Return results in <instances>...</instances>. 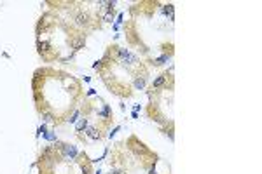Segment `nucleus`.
Returning a JSON list of instances; mask_svg holds the SVG:
<instances>
[{
	"instance_id": "obj_1",
	"label": "nucleus",
	"mask_w": 262,
	"mask_h": 174,
	"mask_svg": "<svg viewBox=\"0 0 262 174\" xmlns=\"http://www.w3.org/2000/svg\"><path fill=\"white\" fill-rule=\"evenodd\" d=\"M61 150H63V153L67 155V157H70V159L79 157V151H77V148H75V146H72V145H61Z\"/></svg>"
},
{
	"instance_id": "obj_2",
	"label": "nucleus",
	"mask_w": 262,
	"mask_h": 174,
	"mask_svg": "<svg viewBox=\"0 0 262 174\" xmlns=\"http://www.w3.org/2000/svg\"><path fill=\"white\" fill-rule=\"evenodd\" d=\"M98 117H101V118H110V117H112V110H110V106H108V104H103V108L98 112Z\"/></svg>"
},
{
	"instance_id": "obj_3",
	"label": "nucleus",
	"mask_w": 262,
	"mask_h": 174,
	"mask_svg": "<svg viewBox=\"0 0 262 174\" xmlns=\"http://www.w3.org/2000/svg\"><path fill=\"white\" fill-rule=\"evenodd\" d=\"M166 77H168V75H159L154 82H152V89H159V87H163L164 82H166Z\"/></svg>"
},
{
	"instance_id": "obj_4",
	"label": "nucleus",
	"mask_w": 262,
	"mask_h": 174,
	"mask_svg": "<svg viewBox=\"0 0 262 174\" xmlns=\"http://www.w3.org/2000/svg\"><path fill=\"white\" fill-rule=\"evenodd\" d=\"M169 58H171V54H163L161 58L154 59V64H156V66H161V64H164V63H168V61H169Z\"/></svg>"
},
{
	"instance_id": "obj_5",
	"label": "nucleus",
	"mask_w": 262,
	"mask_h": 174,
	"mask_svg": "<svg viewBox=\"0 0 262 174\" xmlns=\"http://www.w3.org/2000/svg\"><path fill=\"white\" fill-rule=\"evenodd\" d=\"M87 136H89L91 139H100V133L96 127H87Z\"/></svg>"
},
{
	"instance_id": "obj_6",
	"label": "nucleus",
	"mask_w": 262,
	"mask_h": 174,
	"mask_svg": "<svg viewBox=\"0 0 262 174\" xmlns=\"http://www.w3.org/2000/svg\"><path fill=\"white\" fill-rule=\"evenodd\" d=\"M75 21H77L79 25H87L89 17H87V14H77V16H75Z\"/></svg>"
},
{
	"instance_id": "obj_7",
	"label": "nucleus",
	"mask_w": 262,
	"mask_h": 174,
	"mask_svg": "<svg viewBox=\"0 0 262 174\" xmlns=\"http://www.w3.org/2000/svg\"><path fill=\"white\" fill-rule=\"evenodd\" d=\"M163 12H164L166 16H169V19L173 21V12H175V9H173V5H171V4L164 5V7H163Z\"/></svg>"
},
{
	"instance_id": "obj_8",
	"label": "nucleus",
	"mask_w": 262,
	"mask_h": 174,
	"mask_svg": "<svg viewBox=\"0 0 262 174\" xmlns=\"http://www.w3.org/2000/svg\"><path fill=\"white\" fill-rule=\"evenodd\" d=\"M75 129H77V133H80V130L87 129V120H86V118L79 120V122H77V125H75Z\"/></svg>"
},
{
	"instance_id": "obj_9",
	"label": "nucleus",
	"mask_w": 262,
	"mask_h": 174,
	"mask_svg": "<svg viewBox=\"0 0 262 174\" xmlns=\"http://www.w3.org/2000/svg\"><path fill=\"white\" fill-rule=\"evenodd\" d=\"M103 21H107V23H112V21H114V11H107V14L103 16Z\"/></svg>"
},
{
	"instance_id": "obj_10",
	"label": "nucleus",
	"mask_w": 262,
	"mask_h": 174,
	"mask_svg": "<svg viewBox=\"0 0 262 174\" xmlns=\"http://www.w3.org/2000/svg\"><path fill=\"white\" fill-rule=\"evenodd\" d=\"M135 87H136V89H143V87H145V78H135Z\"/></svg>"
},
{
	"instance_id": "obj_11",
	"label": "nucleus",
	"mask_w": 262,
	"mask_h": 174,
	"mask_svg": "<svg viewBox=\"0 0 262 174\" xmlns=\"http://www.w3.org/2000/svg\"><path fill=\"white\" fill-rule=\"evenodd\" d=\"M42 118L46 122H51V120H54V115L51 112H42Z\"/></svg>"
},
{
	"instance_id": "obj_12",
	"label": "nucleus",
	"mask_w": 262,
	"mask_h": 174,
	"mask_svg": "<svg viewBox=\"0 0 262 174\" xmlns=\"http://www.w3.org/2000/svg\"><path fill=\"white\" fill-rule=\"evenodd\" d=\"M42 136L46 138V139H49V141H56V134H54V133H51V130H49V133H44Z\"/></svg>"
},
{
	"instance_id": "obj_13",
	"label": "nucleus",
	"mask_w": 262,
	"mask_h": 174,
	"mask_svg": "<svg viewBox=\"0 0 262 174\" xmlns=\"http://www.w3.org/2000/svg\"><path fill=\"white\" fill-rule=\"evenodd\" d=\"M77 117H79V112H74V115H72L70 118H67V122H68V124H74V122H77Z\"/></svg>"
},
{
	"instance_id": "obj_14",
	"label": "nucleus",
	"mask_w": 262,
	"mask_h": 174,
	"mask_svg": "<svg viewBox=\"0 0 262 174\" xmlns=\"http://www.w3.org/2000/svg\"><path fill=\"white\" fill-rule=\"evenodd\" d=\"M44 133H47V127H46V125H40V127H38V136L44 134Z\"/></svg>"
},
{
	"instance_id": "obj_15",
	"label": "nucleus",
	"mask_w": 262,
	"mask_h": 174,
	"mask_svg": "<svg viewBox=\"0 0 262 174\" xmlns=\"http://www.w3.org/2000/svg\"><path fill=\"white\" fill-rule=\"evenodd\" d=\"M82 174H89V165H82Z\"/></svg>"
},
{
	"instance_id": "obj_16",
	"label": "nucleus",
	"mask_w": 262,
	"mask_h": 174,
	"mask_svg": "<svg viewBox=\"0 0 262 174\" xmlns=\"http://www.w3.org/2000/svg\"><path fill=\"white\" fill-rule=\"evenodd\" d=\"M119 129H121V127H119V125H117V127H115V129H114V130H112V133H110V134H108V136H110V138H112V136H114V134H115V133H117V130H119Z\"/></svg>"
},
{
	"instance_id": "obj_17",
	"label": "nucleus",
	"mask_w": 262,
	"mask_h": 174,
	"mask_svg": "<svg viewBox=\"0 0 262 174\" xmlns=\"http://www.w3.org/2000/svg\"><path fill=\"white\" fill-rule=\"evenodd\" d=\"M149 174H157V172H156V169H154V167H150V169H149Z\"/></svg>"
},
{
	"instance_id": "obj_18",
	"label": "nucleus",
	"mask_w": 262,
	"mask_h": 174,
	"mask_svg": "<svg viewBox=\"0 0 262 174\" xmlns=\"http://www.w3.org/2000/svg\"><path fill=\"white\" fill-rule=\"evenodd\" d=\"M95 174H101V172H100V171H96V172H95Z\"/></svg>"
}]
</instances>
